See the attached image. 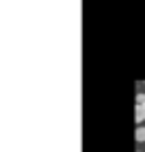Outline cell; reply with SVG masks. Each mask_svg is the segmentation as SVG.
<instances>
[{
    "label": "cell",
    "instance_id": "cell-1",
    "mask_svg": "<svg viewBox=\"0 0 145 152\" xmlns=\"http://www.w3.org/2000/svg\"><path fill=\"white\" fill-rule=\"evenodd\" d=\"M143 119H145V110H143V107H136V121H138V123H143Z\"/></svg>",
    "mask_w": 145,
    "mask_h": 152
},
{
    "label": "cell",
    "instance_id": "cell-2",
    "mask_svg": "<svg viewBox=\"0 0 145 152\" xmlns=\"http://www.w3.org/2000/svg\"><path fill=\"white\" fill-rule=\"evenodd\" d=\"M136 141H141V143L145 141V128H138V130H136Z\"/></svg>",
    "mask_w": 145,
    "mask_h": 152
},
{
    "label": "cell",
    "instance_id": "cell-3",
    "mask_svg": "<svg viewBox=\"0 0 145 152\" xmlns=\"http://www.w3.org/2000/svg\"><path fill=\"white\" fill-rule=\"evenodd\" d=\"M136 107H143V110H145V96H143V94L138 96V105H136Z\"/></svg>",
    "mask_w": 145,
    "mask_h": 152
}]
</instances>
